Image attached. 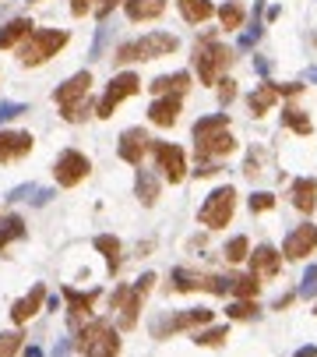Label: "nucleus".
<instances>
[{
    "label": "nucleus",
    "instance_id": "f257e3e1",
    "mask_svg": "<svg viewBox=\"0 0 317 357\" xmlns=\"http://www.w3.org/2000/svg\"><path fill=\"white\" fill-rule=\"evenodd\" d=\"M176 50H180V39H176V36H170V32H148V36H141V39H134V43H123V46L116 50L113 61H116V64L155 61V57H170V53H176Z\"/></svg>",
    "mask_w": 317,
    "mask_h": 357
},
{
    "label": "nucleus",
    "instance_id": "f03ea898",
    "mask_svg": "<svg viewBox=\"0 0 317 357\" xmlns=\"http://www.w3.org/2000/svg\"><path fill=\"white\" fill-rule=\"evenodd\" d=\"M68 32L63 28H32V36L21 43L18 57H21V64L25 68H36L43 61H50V57H57L63 46H68Z\"/></svg>",
    "mask_w": 317,
    "mask_h": 357
},
{
    "label": "nucleus",
    "instance_id": "7ed1b4c3",
    "mask_svg": "<svg viewBox=\"0 0 317 357\" xmlns=\"http://www.w3.org/2000/svg\"><path fill=\"white\" fill-rule=\"evenodd\" d=\"M78 350H81V357H116L120 354V336H116V329L110 322L95 318L78 333Z\"/></svg>",
    "mask_w": 317,
    "mask_h": 357
},
{
    "label": "nucleus",
    "instance_id": "20e7f679",
    "mask_svg": "<svg viewBox=\"0 0 317 357\" xmlns=\"http://www.w3.org/2000/svg\"><path fill=\"white\" fill-rule=\"evenodd\" d=\"M233 213H236V188H215L208 198H205V205L198 209V220H201V226H208V230H222V226H229V220H233Z\"/></svg>",
    "mask_w": 317,
    "mask_h": 357
},
{
    "label": "nucleus",
    "instance_id": "39448f33",
    "mask_svg": "<svg viewBox=\"0 0 317 357\" xmlns=\"http://www.w3.org/2000/svg\"><path fill=\"white\" fill-rule=\"evenodd\" d=\"M152 283H155V273H145L134 287H120L113 293V308L120 311V329H134L138 325V311H141V301L152 290Z\"/></svg>",
    "mask_w": 317,
    "mask_h": 357
},
{
    "label": "nucleus",
    "instance_id": "423d86ee",
    "mask_svg": "<svg viewBox=\"0 0 317 357\" xmlns=\"http://www.w3.org/2000/svg\"><path fill=\"white\" fill-rule=\"evenodd\" d=\"M233 64V53L222 46V43H201L198 46V57H194V68H198V78L205 81V85H218V78H222V71H226Z\"/></svg>",
    "mask_w": 317,
    "mask_h": 357
},
{
    "label": "nucleus",
    "instance_id": "0eeeda50",
    "mask_svg": "<svg viewBox=\"0 0 317 357\" xmlns=\"http://www.w3.org/2000/svg\"><path fill=\"white\" fill-rule=\"evenodd\" d=\"M215 318V311L208 308H190V311H173V315H163L152 322V336L155 340H166L173 333H183V329H198V325H208Z\"/></svg>",
    "mask_w": 317,
    "mask_h": 357
},
{
    "label": "nucleus",
    "instance_id": "6e6552de",
    "mask_svg": "<svg viewBox=\"0 0 317 357\" xmlns=\"http://www.w3.org/2000/svg\"><path fill=\"white\" fill-rule=\"evenodd\" d=\"M141 88V78L134 75V71H123V75H116L113 81H110V88H106V96L95 103V117H113V110H116V103H123L127 96H134Z\"/></svg>",
    "mask_w": 317,
    "mask_h": 357
},
{
    "label": "nucleus",
    "instance_id": "1a4fd4ad",
    "mask_svg": "<svg viewBox=\"0 0 317 357\" xmlns=\"http://www.w3.org/2000/svg\"><path fill=\"white\" fill-rule=\"evenodd\" d=\"M152 156H155L158 170L166 173L170 184H180L183 177H187V153H183L180 145H173V142H152Z\"/></svg>",
    "mask_w": 317,
    "mask_h": 357
},
{
    "label": "nucleus",
    "instance_id": "9d476101",
    "mask_svg": "<svg viewBox=\"0 0 317 357\" xmlns=\"http://www.w3.org/2000/svg\"><path fill=\"white\" fill-rule=\"evenodd\" d=\"M88 170H92V163H88L85 153H78V148H68V153H60V160L53 163V177H57L60 188H74V184H81L85 177H88Z\"/></svg>",
    "mask_w": 317,
    "mask_h": 357
},
{
    "label": "nucleus",
    "instance_id": "9b49d317",
    "mask_svg": "<svg viewBox=\"0 0 317 357\" xmlns=\"http://www.w3.org/2000/svg\"><path fill=\"white\" fill-rule=\"evenodd\" d=\"M314 248H317V226H314V223H300L296 230H289V237H285V244H282V258L300 262V258L314 255Z\"/></svg>",
    "mask_w": 317,
    "mask_h": 357
},
{
    "label": "nucleus",
    "instance_id": "f8f14e48",
    "mask_svg": "<svg viewBox=\"0 0 317 357\" xmlns=\"http://www.w3.org/2000/svg\"><path fill=\"white\" fill-rule=\"evenodd\" d=\"M116 153L123 163H131V166H141L145 153H152V138L141 131V128H127L120 135V145H116Z\"/></svg>",
    "mask_w": 317,
    "mask_h": 357
},
{
    "label": "nucleus",
    "instance_id": "ddd939ff",
    "mask_svg": "<svg viewBox=\"0 0 317 357\" xmlns=\"http://www.w3.org/2000/svg\"><path fill=\"white\" fill-rule=\"evenodd\" d=\"M236 148V138L229 131H215V135H205V138H194V156L201 163H212L218 156H229Z\"/></svg>",
    "mask_w": 317,
    "mask_h": 357
},
{
    "label": "nucleus",
    "instance_id": "4468645a",
    "mask_svg": "<svg viewBox=\"0 0 317 357\" xmlns=\"http://www.w3.org/2000/svg\"><path fill=\"white\" fill-rule=\"evenodd\" d=\"M250 273L258 276V280H275L278 269H282V251L272 248V244H261V248H254L250 251Z\"/></svg>",
    "mask_w": 317,
    "mask_h": 357
},
{
    "label": "nucleus",
    "instance_id": "2eb2a0df",
    "mask_svg": "<svg viewBox=\"0 0 317 357\" xmlns=\"http://www.w3.org/2000/svg\"><path fill=\"white\" fill-rule=\"evenodd\" d=\"M183 110V96H158L152 106H148V121L158 124V128H173L176 117Z\"/></svg>",
    "mask_w": 317,
    "mask_h": 357
},
{
    "label": "nucleus",
    "instance_id": "dca6fc26",
    "mask_svg": "<svg viewBox=\"0 0 317 357\" xmlns=\"http://www.w3.org/2000/svg\"><path fill=\"white\" fill-rule=\"evenodd\" d=\"M32 153V135L28 131H0V163H11Z\"/></svg>",
    "mask_w": 317,
    "mask_h": 357
},
{
    "label": "nucleus",
    "instance_id": "f3484780",
    "mask_svg": "<svg viewBox=\"0 0 317 357\" xmlns=\"http://www.w3.org/2000/svg\"><path fill=\"white\" fill-rule=\"evenodd\" d=\"M63 297H68V315H71V325H85L88 315H92V305L95 297H99V290H88V293H78V290H63Z\"/></svg>",
    "mask_w": 317,
    "mask_h": 357
},
{
    "label": "nucleus",
    "instance_id": "a211bd4d",
    "mask_svg": "<svg viewBox=\"0 0 317 357\" xmlns=\"http://www.w3.org/2000/svg\"><path fill=\"white\" fill-rule=\"evenodd\" d=\"M88 85H92V75H88V71H78L74 78H68V81L57 88L53 99H57L60 106H71V103H78V99L88 96Z\"/></svg>",
    "mask_w": 317,
    "mask_h": 357
},
{
    "label": "nucleus",
    "instance_id": "6ab92c4d",
    "mask_svg": "<svg viewBox=\"0 0 317 357\" xmlns=\"http://www.w3.org/2000/svg\"><path fill=\"white\" fill-rule=\"evenodd\" d=\"M148 88L155 93V99H158V96H187V88H190V71L163 75V78H155Z\"/></svg>",
    "mask_w": 317,
    "mask_h": 357
},
{
    "label": "nucleus",
    "instance_id": "aec40b11",
    "mask_svg": "<svg viewBox=\"0 0 317 357\" xmlns=\"http://www.w3.org/2000/svg\"><path fill=\"white\" fill-rule=\"evenodd\" d=\"M43 301H46V287L39 283V287H32V293H28V297H21V301H14V308H11V318H14L18 325H25L32 315H36V311L43 308Z\"/></svg>",
    "mask_w": 317,
    "mask_h": 357
},
{
    "label": "nucleus",
    "instance_id": "412c9836",
    "mask_svg": "<svg viewBox=\"0 0 317 357\" xmlns=\"http://www.w3.org/2000/svg\"><path fill=\"white\" fill-rule=\"evenodd\" d=\"M293 205L300 213H314L317 209V181L314 177H300V181H293Z\"/></svg>",
    "mask_w": 317,
    "mask_h": 357
},
{
    "label": "nucleus",
    "instance_id": "4be33fe9",
    "mask_svg": "<svg viewBox=\"0 0 317 357\" xmlns=\"http://www.w3.org/2000/svg\"><path fill=\"white\" fill-rule=\"evenodd\" d=\"M123 8L131 21H152L166 11V0H123Z\"/></svg>",
    "mask_w": 317,
    "mask_h": 357
},
{
    "label": "nucleus",
    "instance_id": "5701e85b",
    "mask_svg": "<svg viewBox=\"0 0 317 357\" xmlns=\"http://www.w3.org/2000/svg\"><path fill=\"white\" fill-rule=\"evenodd\" d=\"M275 103H278V93H275V85H272V81L258 85V88H254V93L247 96V106H250V113H254V117H265Z\"/></svg>",
    "mask_w": 317,
    "mask_h": 357
},
{
    "label": "nucleus",
    "instance_id": "b1692460",
    "mask_svg": "<svg viewBox=\"0 0 317 357\" xmlns=\"http://www.w3.org/2000/svg\"><path fill=\"white\" fill-rule=\"evenodd\" d=\"M28 36H32V21L28 18H11L4 28H0V50H11Z\"/></svg>",
    "mask_w": 317,
    "mask_h": 357
},
{
    "label": "nucleus",
    "instance_id": "393cba45",
    "mask_svg": "<svg viewBox=\"0 0 317 357\" xmlns=\"http://www.w3.org/2000/svg\"><path fill=\"white\" fill-rule=\"evenodd\" d=\"M176 8H180L183 21H190V25H201V21H208L215 15L212 0H176Z\"/></svg>",
    "mask_w": 317,
    "mask_h": 357
},
{
    "label": "nucleus",
    "instance_id": "a878e982",
    "mask_svg": "<svg viewBox=\"0 0 317 357\" xmlns=\"http://www.w3.org/2000/svg\"><path fill=\"white\" fill-rule=\"evenodd\" d=\"M134 191L141 198V205H155L158 202V191H163V184H158V177L152 170H138L134 177Z\"/></svg>",
    "mask_w": 317,
    "mask_h": 357
},
{
    "label": "nucleus",
    "instance_id": "bb28decb",
    "mask_svg": "<svg viewBox=\"0 0 317 357\" xmlns=\"http://www.w3.org/2000/svg\"><path fill=\"white\" fill-rule=\"evenodd\" d=\"M250 241H247V237L243 233H236V237H229V241H226V248H222V258H226V262H233V265H240L243 258H250Z\"/></svg>",
    "mask_w": 317,
    "mask_h": 357
},
{
    "label": "nucleus",
    "instance_id": "cd10ccee",
    "mask_svg": "<svg viewBox=\"0 0 317 357\" xmlns=\"http://www.w3.org/2000/svg\"><path fill=\"white\" fill-rule=\"evenodd\" d=\"M95 248L106 255L110 273H116V269H120V241H116V237H113V233H99V237H95Z\"/></svg>",
    "mask_w": 317,
    "mask_h": 357
},
{
    "label": "nucleus",
    "instance_id": "c85d7f7f",
    "mask_svg": "<svg viewBox=\"0 0 317 357\" xmlns=\"http://www.w3.org/2000/svg\"><path fill=\"white\" fill-rule=\"evenodd\" d=\"M282 121H285V128L296 131V135H310V131H314L310 117H307L300 106H285V110H282Z\"/></svg>",
    "mask_w": 317,
    "mask_h": 357
},
{
    "label": "nucleus",
    "instance_id": "c756f323",
    "mask_svg": "<svg viewBox=\"0 0 317 357\" xmlns=\"http://www.w3.org/2000/svg\"><path fill=\"white\" fill-rule=\"evenodd\" d=\"M18 237H25L21 216H4V220H0V251H4L11 241H18Z\"/></svg>",
    "mask_w": 317,
    "mask_h": 357
},
{
    "label": "nucleus",
    "instance_id": "7c9ffc66",
    "mask_svg": "<svg viewBox=\"0 0 317 357\" xmlns=\"http://www.w3.org/2000/svg\"><path fill=\"white\" fill-rule=\"evenodd\" d=\"M229 128V117L226 113H212V117H201L194 124V138H205V135H215V131H226Z\"/></svg>",
    "mask_w": 317,
    "mask_h": 357
},
{
    "label": "nucleus",
    "instance_id": "2f4dec72",
    "mask_svg": "<svg viewBox=\"0 0 317 357\" xmlns=\"http://www.w3.org/2000/svg\"><path fill=\"white\" fill-rule=\"evenodd\" d=\"M258 290H261V280L254 276V273H247V276H236V280H233V293L240 297V301H254V297H258Z\"/></svg>",
    "mask_w": 317,
    "mask_h": 357
},
{
    "label": "nucleus",
    "instance_id": "473e14b6",
    "mask_svg": "<svg viewBox=\"0 0 317 357\" xmlns=\"http://www.w3.org/2000/svg\"><path fill=\"white\" fill-rule=\"evenodd\" d=\"M218 21H222V28H240L243 25V4L226 0V4L218 8Z\"/></svg>",
    "mask_w": 317,
    "mask_h": 357
},
{
    "label": "nucleus",
    "instance_id": "72a5a7b5",
    "mask_svg": "<svg viewBox=\"0 0 317 357\" xmlns=\"http://www.w3.org/2000/svg\"><path fill=\"white\" fill-rule=\"evenodd\" d=\"M226 315H229L233 322H250V318L261 315V308L254 305V301H233V305L226 308Z\"/></svg>",
    "mask_w": 317,
    "mask_h": 357
},
{
    "label": "nucleus",
    "instance_id": "f704fd0d",
    "mask_svg": "<svg viewBox=\"0 0 317 357\" xmlns=\"http://www.w3.org/2000/svg\"><path fill=\"white\" fill-rule=\"evenodd\" d=\"M226 336H229L226 325H215V329L198 333V336H194V343H198V347H222V343H226Z\"/></svg>",
    "mask_w": 317,
    "mask_h": 357
},
{
    "label": "nucleus",
    "instance_id": "c9c22d12",
    "mask_svg": "<svg viewBox=\"0 0 317 357\" xmlns=\"http://www.w3.org/2000/svg\"><path fill=\"white\" fill-rule=\"evenodd\" d=\"M88 110H92V103L85 96V99H78L71 106H60V117H63V121H71V124H78V121H85V117H88Z\"/></svg>",
    "mask_w": 317,
    "mask_h": 357
},
{
    "label": "nucleus",
    "instance_id": "e433bc0d",
    "mask_svg": "<svg viewBox=\"0 0 317 357\" xmlns=\"http://www.w3.org/2000/svg\"><path fill=\"white\" fill-rule=\"evenodd\" d=\"M21 333H0V357H14L21 350Z\"/></svg>",
    "mask_w": 317,
    "mask_h": 357
},
{
    "label": "nucleus",
    "instance_id": "4c0bfd02",
    "mask_svg": "<svg viewBox=\"0 0 317 357\" xmlns=\"http://www.w3.org/2000/svg\"><path fill=\"white\" fill-rule=\"evenodd\" d=\"M275 205V195L272 191H254L250 195V213H268Z\"/></svg>",
    "mask_w": 317,
    "mask_h": 357
},
{
    "label": "nucleus",
    "instance_id": "58836bf2",
    "mask_svg": "<svg viewBox=\"0 0 317 357\" xmlns=\"http://www.w3.org/2000/svg\"><path fill=\"white\" fill-rule=\"evenodd\" d=\"M300 297H314L317 293V265H310V269L303 273V287L296 290Z\"/></svg>",
    "mask_w": 317,
    "mask_h": 357
},
{
    "label": "nucleus",
    "instance_id": "ea45409f",
    "mask_svg": "<svg viewBox=\"0 0 317 357\" xmlns=\"http://www.w3.org/2000/svg\"><path fill=\"white\" fill-rule=\"evenodd\" d=\"M233 96H236V81L233 78H218V103L226 106Z\"/></svg>",
    "mask_w": 317,
    "mask_h": 357
},
{
    "label": "nucleus",
    "instance_id": "a19ab883",
    "mask_svg": "<svg viewBox=\"0 0 317 357\" xmlns=\"http://www.w3.org/2000/svg\"><path fill=\"white\" fill-rule=\"evenodd\" d=\"M275 85V93L278 96H296V93H303V85L300 81H272Z\"/></svg>",
    "mask_w": 317,
    "mask_h": 357
},
{
    "label": "nucleus",
    "instance_id": "79ce46f5",
    "mask_svg": "<svg viewBox=\"0 0 317 357\" xmlns=\"http://www.w3.org/2000/svg\"><path fill=\"white\" fill-rule=\"evenodd\" d=\"M18 113H25V103H4V106H0V124L11 121V117H18Z\"/></svg>",
    "mask_w": 317,
    "mask_h": 357
},
{
    "label": "nucleus",
    "instance_id": "37998d69",
    "mask_svg": "<svg viewBox=\"0 0 317 357\" xmlns=\"http://www.w3.org/2000/svg\"><path fill=\"white\" fill-rule=\"evenodd\" d=\"M95 4H99V0H71V15H74V18H81V15H88Z\"/></svg>",
    "mask_w": 317,
    "mask_h": 357
},
{
    "label": "nucleus",
    "instance_id": "c03bdc74",
    "mask_svg": "<svg viewBox=\"0 0 317 357\" xmlns=\"http://www.w3.org/2000/svg\"><path fill=\"white\" fill-rule=\"evenodd\" d=\"M116 4H120V0H99V4H95V15H99V18H106V15H110Z\"/></svg>",
    "mask_w": 317,
    "mask_h": 357
},
{
    "label": "nucleus",
    "instance_id": "a18cd8bd",
    "mask_svg": "<svg viewBox=\"0 0 317 357\" xmlns=\"http://www.w3.org/2000/svg\"><path fill=\"white\" fill-rule=\"evenodd\" d=\"M296 357H317V347H303V350H296Z\"/></svg>",
    "mask_w": 317,
    "mask_h": 357
},
{
    "label": "nucleus",
    "instance_id": "49530a36",
    "mask_svg": "<svg viewBox=\"0 0 317 357\" xmlns=\"http://www.w3.org/2000/svg\"><path fill=\"white\" fill-rule=\"evenodd\" d=\"M310 78H314V81H317V71H310Z\"/></svg>",
    "mask_w": 317,
    "mask_h": 357
},
{
    "label": "nucleus",
    "instance_id": "de8ad7c7",
    "mask_svg": "<svg viewBox=\"0 0 317 357\" xmlns=\"http://www.w3.org/2000/svg\"><path fill=\"white\" fill-rule=\"evenodd\" d=\"M314 315H317V308H314Z\"/></svg>",
    "mask_w": 317,
    "mask_h": 357
}]
</instances>
